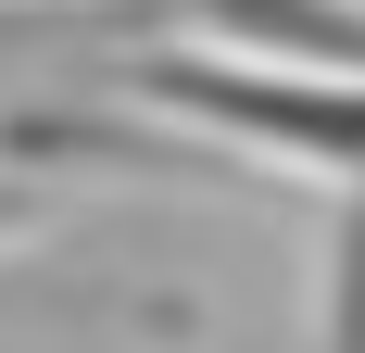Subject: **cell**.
<instances>
[{"label": "cell", "mask_w": 365, "mask_h": 353, "mask_svg": "<svg viewBox=\"0 0 365 353\" xmlns=\"http://www.w3.org/2000/svg\"><path fill=\"white\" fill-rule=\"evenodd\" d=\"M101 89L139 101V114L202 126L215 151L365 189V76L353 64H264V51H202V38H126L101 64Z\"/></svg>", "instance_id": "6da1fadb"}, {"label": "cell", "mask_w": 365, "mask_h": 353, "mask_svg": "<svg viewBox=\"0 0 365 353\" xmlns=\"http://www.w3.org/2000/svg\"><path fill=\"white\" fill-rule=\"evenodd\" d=\"M164 38L264 51V64H353L365 76V0H164Z\"/></svg>", "instance_id": "7a4b0ae2"}, {"label": "cell", "mask_w": 365, "mask_h": 353, "mask_svg": "<svg viewBox=\"0 0 365 353\" xmlns=\"http://www.w3.org/2000/svg\"><path fill=\"white\" fill-rule=\"evenodd\" d=\"M315 353H365V189L328 214V303H315Z\"/></svg>", "instance_id": "3957f363"}]
</instances>
